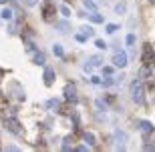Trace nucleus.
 Listing matches in <instances>:
<instances>
[{"mask_svg":"<svg viewBox=\"0 0 155 152\" xmlns=\"http://www.w3.org/2000/svg\"><path fill=\"white\" fill-rule=\"evenodd\" d=\"M117 30H119V26H117V24H107V34H115Z\"/></svg>","mask_w":155,"mask_h":152,"instance_id":"nucleus-23","label":"nucleus"},{"mask_svg":"<svg viewBox=\"0 0 155 152\" xmlns=\"http://www.w3.org/2000/svg\"><path fill=\"white\" fill-rule=\"evenodd\" d=\"M8 32H10V34L16 32V24H10V26H8Z\"/></svg>","mask_w":155,"mask_h":152,"instance_id":"nucleus-33","label":"nucleus"},{"mask_svg":"<svg viewBox=\"0 0 155 152\" xmlns=\"http://www.w3.org/2000/svg\"><path fill=\"white\" fill-rule=\"evenodd\" d=\"M54 14H57V6L52 4L51 0H46L45 4H42V18H45L46 22H52Z\"/></svg>","mask_w":155,"mask_h":152,"instance_id":"nucleus-2","label":"nucleus"},{"mask_svg":"<svg viewBox=\"0 0 155 152\" xmlns=\"http://www.w3.org/2000/svg\"><path fill=\"white\" fill-rule=\"evenodd\" d=\"M91 82L93 84H101V78L99 76H91Z\"/></svg>","mask_w":155,"mask_h":152,"instance_id":"nucleus-32","label":"nucleus"},{"mask_svg":"<svg viewBox=\"0 0 155 152\" xmlns=\"http://www.w3.org/2000/svg\"><path fill=\"white\" fill-rule=\"evenodd\" d=\"M58 10H61V14H63L64 18H69V16H71V10H69V6H61Z\"/></svg>","mask_w":155,"mask_h":152,"instance_id":"nucleus-24","label":"nucleus"},{"mask_svg":"<svg viewBox=\"0 0 155 152\" xmlns=\"http://www.w3.org/2000/svg\"><path fill=\"white\" fill-rule=\"evenodd\" d=\"M46 108H48V110H58V108H61V102H58L57 98H51V100H46Z\"/></svg>","mask_w":155,"mask_h":152,"instance_id":"nucleus-14","label":"nucleus"},{"mask_svg":"<svg viewBox=\"0 0 155 152\" xmlns=\"http://www.w3.org/2000/svg\"><path fill=\"white\" fill-rule=\"evenodd\" d=\"M20 2H22L24 6H36L38 4V0H20Z\"/></svg>","mask_w":155,"mask_h":152,"instance_id":"nucleus-27","label":"nucleus"},{"mask_svg":"<svg viewBox=\"0 0 155 152\" xmlns=\"http://www.w3.org/2000/svg\"><path fill=\"white\" fill-rule=\"evenodd\" d=\"M115 142H117V148H121V150H123V148H125V140H127V134L125 132H123V130H115Z\"/></svg>","mask_w":155,"mask_h":152,"instance_id":"nucleus-8","label":"nucleus"},{"mask_svg":"<svg viewBox=\"0 0 155 152\" xmlns=\"http://www.w3.org/2000/svg\"><path fill=\"white\" fill-rule=\"evenodd\" d=\"M36 64V66H45V62H46V56L42 54V52H35V60H32Z\"/></svg>","mask_w":155,"mask_h":152,"instance_id":"nucleus-13","label":"nucleus"},{"mask_svg":"<svg viewBox=\"0 0 155 152\" xmlns=\"http://www.w3.org/2000/svg\"><path fill=\"white\" fill-rule=\"evenodd\" d=\"M0 74H2V72H0Z\"/></svg>","mask_w":155,"mask_h":152,"instance_id":"nucleus-36","label":"nucleus"},{"mask_svg":"<svg viewBox=\"0 0 155 152\" xmlns=\"http://www.w3.org/2000/svg\"><path fill=\"white\" fill-rule=\"evenodd\" d=\"M139 76H141V78H145V76H147V68H141V70H139Z\"/></svg>","mask_w":155,"mask_h":152,"instance_id":"nucleus-31","label":"nucleus"},{"mask_svg":"<svg viewBox=\"0 0 155 152\" xmlns=\"http://www.w3.org/2000/svg\"><path fill=\"white\" fill-rule=\"evenodd\" d=\"M4 2H8V0H0V4H4Z\"/></svg>","mask_w":155,"mask_h":152,"instance_id":"nucleus-35","label":"nucleus"},{"mask_svg":"<svg viewBox=\"0 0 155 152\" xmlns=\"http://www.w3.org/2000/svg\"><path fill=\"white\" fill-rule=\"evenodd\" d=\"M95 106H97L99 110H105V102L103 100H97V102H95Z\"/></svg>","mask_w":155,"mask_h":152,"instance_id":"nucleus-30","label":"nucleus"},{"mask_svg":"<svg viewBox=\"0 0 155 152\" xmlns=\"http://www.w3.org/2000/svg\"><path fill=\"white\" fill-rule=\"evenodd\" d=\"M57 28H58V32H67V30H69V26H67V22H58Z\"/></svg>","mask_w":155,"mask_h":152,"instance_id":"nucleus-25","label":"nucleus"},{"mask_svg":"<svg viewBox=\"0 0 155 152\" xmlns=\"http://www.w3.org/2000/svg\"><path fill=\"white\" fill-rule=\"evenodd\" d=\"M125 42H127V44H135V34H127Z\"/></svg>","mask_w":155,"mask_h":152,"instance_id":"nucleus-28","label":"nucleus"},{"mask_svg":"<svg viewBox=\"0 0 155 152\" xmlns=\"http://www.w3.org/2000/svg\"><path fill=\"white\" fill-rule=\"evenodd\" d=\"M95 46H97L99 50H105V48H107V44H105L103 40H95Z\"/></svg>","mask_w":155,"mask_h":152,"instance_id":"nucleus-26","label":"nucleus"},{"mask_svg":"<svg viewBox=\"0 0 155 152\" xmlns=\"http://www.w3.org/2000/svg\"><path fill=\"white\" fill-rule=\"evenodd\" d=\"M117 82H119V78H117V76H111V74H107V78H103V80H101V84H103L105 88H109V86L117 84Z\"/></svg>","mask_w":155,"mask_h":152,"instance_id":"nucleus-12","label":"nucleus"},{"mask_svg":"<svg viewBox=\"0 0 155 152\" xmlns=\"http://www.w3.org/2000/svg\"><path fill=\"white\" fill-rule=\"evenodd\" d=\"M101 64H103V56H101V54H95V56H91L89 60H87L85 70H87V72H91L95 66H101Z\"/></svg>","mask_w":155,"mask_h":152,"instance_id":"nucleus-6","label":"nucleus"},{"mask_svg":"<svg viewBox=\"0 0 155 152\" xmlns=\"http://www.w3.org/2000/svg\"><path fill=\"white\" fill-rule=\"evenodd\" d=\"M63 150H64V152L73 150V146H71V136H67V138H64V142H63Z\"/></svg>","mask_w":155,"mask_h":152,"instance_id":"nucleus-21","label":"nucleus"},{"mask_svg":"<svg viewBox=\"0 0 155 152\" xmlns=\"http://www.w3.org/2000/svg\"><path fill=\"white\" fill-rule=\"evenodd\" d=\"M52 52H54V56H58V58H63V56H64L63 44H54V46H52Z\"/></svg>","mask_w":155,"mask_h":152,"instance_id":"nucleus-17","label":"nucleus"},{"mask_svg":"<svg viewBox=\"0 0 155 152\" xmlns=\"http://www.w3.org/2000/svg\"><path fill=\"white\" fill-rule=\"evenodd\" d=\"M129 92H131V100L135 102V104H143V100H145V88H143V84H141V80L131 82Z\"/></svg>","mask_w":155,"mask_h":152,"instance_id":"nucleus-1","label":"nucleus"},{"mask_svg":"<svg viewBox=\"0 0 155 152\" xmlns=\"http://www.w3.org/2000/svg\"><path fill=\"white\" fill-rule=\"evenodd\" d=\"M103 72H105V74H111V72H113V68H111V66H105Z\"/></svg>","mask_w":155,"mask_h":152,"instance_id":"nucleus-34","label":"nucleus"},{"mask_svg":"<svg viewBox=\"0 0 155 152\" xmlns=\"http://www.w3.org/2000/svg\"><path fill=\"white\" fill-rule=\"evenodd\" d=\"M64 98H67L69 102H77V88L73 84L64 86Z\"/></svg>","mask_w":155,"mask_h":152,"instance_id":"nucleus-7","label":"nucleus"},{"mask_svg":"<svg viewBox=\"0 0 155 152\" xmlns=\"http://www.w3.org/2000/svg\"><path fill=\"white\" fill-rule=\"evenodd\" d=\"M83 4H85V8H89V10H95V8H97V4H95L93 0H83Z\"/></svg>","mask_w":155,"mask_h":152,"instance_id":"nucleus-22","label":"nucleus"},{"mask_svg":"<svg viewBox=\"0 0 155 152\" xmlns=\"http://www.w3.org/2000/svg\"><path fill=\"white\" fill-rule=\"evenodd\" d=\"M4 126H6V130H10L12 134H22V128H20V122H18L14 116H6V120H4Z\"/></svg>","mask_w":155,"mask_h":152,"instance_id":"nucleus-3","label":"nucleus"},{"mask_svg":"<svg viewBox=\"0 0 155 152\" xmlns=\"http://www.w3.org/2000/svg\"><path fill=\"white\" fill-rule=\"evenodd\" d=\"M83 140H85L89 146H93V144H95V134H93V132H85V134H83Z\"/></svg>","mask_w":155,"mask_h":152,"instance_id":"nucleus-16","label":"nucleus"},{"mask_svg":"<svg viewBox=\"0 0 155 152\" xmlns=\"http://www.w3.org/2000/svg\"><path fill=\"white\" fill-rule=\"evenodd\" d=\"M0 16L4 18V20H12L14 18V12H12V8H4V10L0 12Z\"/></svg>","mask_w":155,"mask_h":152,"instance_id":"nucleus-15","label":"nucleus"},{"mask_svg":"<svg viewBox=\"0 0 155 152\" xmlns=\"http://www.w3.org/2000/svg\"><path fill=\"white\" fill-rule=\"evenodd\" d=\"M79 16H87L89 20H91V22H95V24H101V22H103V16H101V14H97L95 10H93V14H85V12H79Z\"/></svg>","mask_w":155,"mask_h":152,"instance_id":"nucleus-11","label":"nucleus"},{"mask_svg":"<svg viewBox=\"0 0 155 152\" xmlns=\"http://www.w3.org/2000/svg\"><path fill=\"white\" fill-rule=\"evenodd\" d=\"M42 78H45V84L46 86H51L52 82H54V70H52L51 66H46L45 68V76H42Z\"/></svg>","mask_w":155,"mask_h":152,"instance_id":"nucleus-10","label":"nucleus"},{"mask_svg":"<svg viewBox=\"0 0 155 152\" xmlns=\"http://www.w3.org/2000/svg\"><path fill=\"white\" fill-rule=\"evenodd\" d=\"M153 54H155L153 46H151V44H145V46H143V54H141V62H143L145 66L153 62Z\"/></svg>","mask_w":155,"mask_h":152,"instance_id":"nucleus-5","label":"nucleus"},{"mask_svg":"<svg viewBox=\"0 0 155 152\" xmlns=\"http://www.w3.org/2000/svg\"><path fill=\"white\" fill-rule=\"evenodd\" d=\"M81 32H83L87 38H89V36H93V34H95V30H93L91 26H81Z\"/></svg>","mask_w":155,"mask_h":152,"instance_id":"nucleus-19","label":"nucleus"},{"mask_svg":"<svg viewBox=\"0 0 155 152\" xmlns=\"http://www.w3.org/2000/svg\"><path fill=\"white\" fill-rule=\"evenodd\" d=\"M75 40H79V42H85V40H87V36H85L83 32H79V34H75Z\"/></svg>","mask_w":155,"mask_h":152,"instance_id":"nucleus-29","label":"nucleus"},{"mask_svg":"<svg viewBox=\"0 0 155 152\" xmlns=\"http://www.w3.org/2000/svg\"><path fill=\"white\" fill-rule=\"evenodd\" d=\"M115 12H117V14H125V12H127V4H125V2H119V4L115 6Z\"/></svg>","mask_w":155,"mask_h":152,"instance_id":"nucleus-18","label":"nucleus"},{"mask_svg":"<svg viewBox=\"0 0 155 152\" xmlns=\"http://www.w3.org/2000/svg\"><path fill=\"white\" fill-rule=\"evenodd\" d=\"M127 54L123 50H117L115 54H113V66H117V68H125L127 66Z\"/></svg>","mask_w":155,"mask_h":152,"instance_id":"nucleus-4","label":"nucleus"},{"mask_svg":"<svg viewBox=\"0 0 155 152\" xmlns=\"http://www.w3.org/2000/svg\"><path fill=\"white\" fill-rule=\"evenodd\" d=\"M24 48H26V52H30V54H32V52H36L35 44H32L30 40H24Z\"/></svg>","mask_w":155,"mask_h":152,"instance_id":"nucleus-20","label":"nucleus"},{"mask_svg":"<svg viewBox=\"0 0 155 152\" xmlns=\"http://www.w3.org/2000/svg\"><path fill=\"white\" fill-rule=\"evenodd\" d=\"M137 128L141 130L143 134H151V132H153V124L147 122V120H139V122H137Z\"/></svg>","mask_w":155,"mask_h":152,"instance_id":"nucleus-9","label":"nucleus"}]
</instances>
